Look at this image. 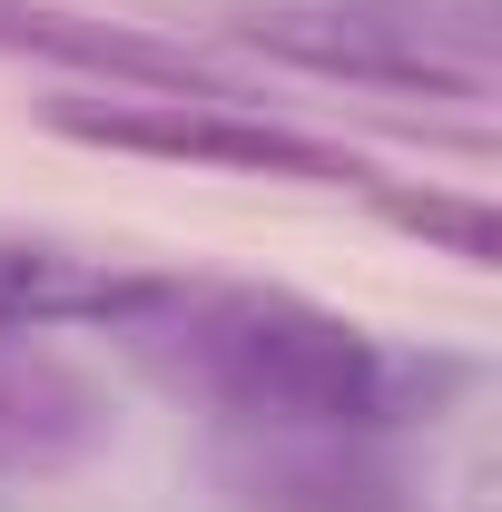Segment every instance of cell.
Listing matches in <instances>:
<instances>
[{"instance_id":"obj_1","label":"cell","mask_w":502,"mask_h":512,"mask_svg":"<svg viewBox=\"0 0 502 512\" xmlns=\"http://www.w3.org/2000/svg\"><path fill=\"white\" fill-rule=\"evenodd\" d=\"M188 365L217 404L286 434H355L394 394V365L365 325L325 316L306 296H256V286L188 306Z\"/></svg>"},{"instance_id":"obj_6","label":"cell","mask_w":502,"mask_h":512,"mask_svg":"<svg viewBox=\"0 0 502 512\" xmlns=\"http://www.w3.org/2000/svg\"><path fill=\"white\" fill-rule=\"evenodd\" d=\"M414 237H443L453 256H473V266H493V217L483 207H443V197H384Z\"/></svg>"},{"instance_id":"obj_4","label":"cell","mask_w":502,"mask_h":512,"mask_svg":"<svg viewBox=\"0 0 502 512\" xmlns=\"http://www.w3.org/2000/svg\"><path fill=\"white\" fill-rule=\"evenodd\" d=\"M0 50L20 60H69L89 79H128V89H217L188 50H158L138 30H109V20H79V10H50V0H0Z\"/></svg>"},{"instance_id":"obj_3","label":"cell","mask_w":502,"mask_h":512,"mask_svg":"<svg viewBox=\"0 0 502 512\" xmlns=\"http://www.w3.org/2000/svg\"><path fill=\"white\" fill-rule=\"evenodd\" d=\"M109 434L99 384L50 355L30 325H0V473H60Z\"/></svg>"},{"instance_id":"obj_5","label":"cell","mask_w":502,"mask_h":512,"mask_svg":"<svg viewBox=\"0 0 502 512\" xmlns=\"http://www.w3.org/2000/svg\"><path fill=\"white\" fill-rule=\"evenodd\" d=\"M168 306L158 276H119V266H79V256H40V247H0V325H109V316H148Z\"/></svg>"},{"instance_id":"obj_2","label":"cell","mask_w":502,"mask_h":512,"mask_svg":"<svg viewBox=\"0 0 502 512\" xmlns=\"http://www.w3.org/2000/svg\"><path fill=\"white\" fill-rule=\"evenodd\" d=\"M50 128L89 138V148H128V158H188V168H247V178H365L345 148H325L306 128L247 119L217 89H158V99H60Z\"/></svg>"}]
</instances>
